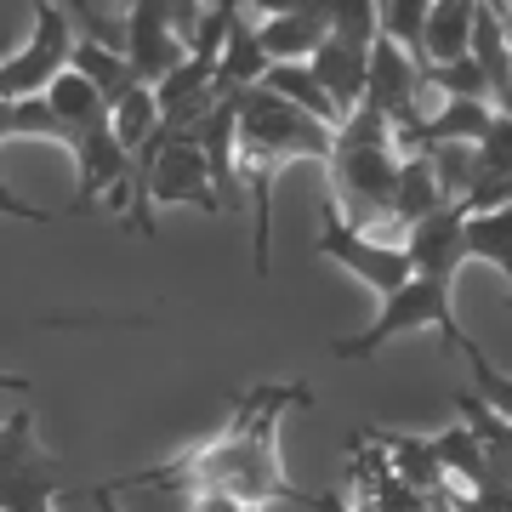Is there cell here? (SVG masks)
Wrapping results in <instances>:
<instances>
[{
  "instance_id": "obj_4",
  "label": "cell",
  "mask_w": 512,
  "mask_h": 512,
  "mask_svg": "<svg viewBox=\"0 0 512 512\" xmlns=\"http://www.w3.org/2000/svg\"><path fill=\"white\" fill-rule=\"evenodd\" d=\"M319 251H325L336 268H348L353 279H365L376 296H393V291H404V285L416 279L410 251H404V245H382V239H370L365 228L342 211L336 194H325V205H319Z\"/></svg>"
},
{
  "instance_id": "obj_1",
  "label": "cell",
  "mask_w": 512,
  "mask_h": 512,
  "mask_svg": "<svg viewBox=\"0 0 512 512\" xmlns=\"http://www.w3.org/2000/svg\"><path fill=\"white\" fill-rule=\"evenodd\" d=\"M291 404H308V387H251L222 433H211L188 456H177L194 478V490L239 495L251 507H274V501H302L308 507V495L291 490V478L279 467V416Z\"/></svg>"
},
{
  "instance_id": "obj_11",
  "label": "cell",
  "mask_w": 512,
  "mask_h": 512,
  "mask_svg": "<svg viewBox=\"0 0 512 512\" xmlns=\"http://www.w3.org/2000/svg\"><path fill=\"white\" fill-rule=\"evenodd\" d=\"M46 103H52V114L69 126V148L80 143L86 131H97V126H109V120H114V103L97 92V86H92L80 69H63V74H57L52 86H46Z\"/></svg>"
},
{
  "instance_id": "obj_7",
  "label": "cell",
  "mask_w": 512,
  "mask_h": 512,
  "mask_svg": "<svg viewBox=\"0 0 512 512\" xmlns=\"http://www.w3.org/2000/svg\"><path fill=\"white\" fill-rule=\"evenodd\" d=\"M467 205H444V211H433L427 222H416L410 228V239H404V251H410V262H416V274H433V279H456L461 262H473V251H467Z\"/></svg>"
},
{
  "instance_id": "obj_16",
  "label": "cell",
  "mask_w": 512,
  "mask_h": 512,
  "mask_svg": "<svg viewBox=\"0 0 512 512\" xmlns=\"http://www.w3.org/2000/svg\"><path fill=\"white\" fill-rule=\"evenodd\" d=\"M444 205H456L450 194H444L439 171H433V160L427 154H404V177H399V200H393V217L404 222V228H416V222H427L433 211H444Z\"/></svg>"
},
{
  "instance_id": "obj_25",
  "label": "cell",
  "mask_w": 512,
  "mask_h": 512,
  "mask_svg": "<svg viewBox=\"0 0 512 512\" xmlns=\"http://www.w3.org/2000/svg\"><path fill=\"white\" fill-rule=\"evenodd\" d=\"M478 171H484V188L512 183V114L507 109H495V126L478 143Z\"/></svg>"
},
{
  "instance_id": "obj_8",
  "label": "cell",
  "mask_w": 512,
  "mask_h": 512,
  "mask_svg": "<svg viewBox=\"0 0 512 512\" xmlns=\"http://www.w3.org/2000/svg\"><path fill=\"white\" fill-rule=\"evenodd\" d=\"M495 126V103L490 97H444L439 109L416 120V126L393 131L404 154H421V148H439V143H484V131Z\"/></svg>"
},
{
  "instance_id": "obj_12",
  "label": "cell",
  "mask_w": 512,
  "mask_h": 512,
  "mask_svg": "<svg viewBox=\"0 0 512 512\" xmlns=\"http://www.w3.org/2000/svg\"><path fill=\"white\" fill-rule=\"evenodd\" d=\"M365 433L393 456V473H399L404 484H416V490L433 495V501L450 490V467H444V456H439V439H410V433H382V427H365Z\"/></svg>"
},
{
  "instance_id": "obj_18",
  "label": "cell",
  "mask_w": 512,
  "mask_h": 512,
  "mask_svg": "<svg viewBox=\"0 0 512 512\" xmlns=\"http://www.w3.org/2000/svg\"><path fill=\"white\" fill-rule=\"evenodd\" d=\"M74 69L86 74V80H92L109 103H120L131 86H143V80H137V69H131V57L120 52V46H103V40H80V46H74Z\"/></svg>"
},
{
  "instance_id": "obj_26",
  "label": "cell",
  "mask_w": 512,
  "mask_h": 512,
  "mask_svg": "<svg viewBox=\"0 0 512 512\" xmlns=\"http://www.w3.org/2000/svg\"><path fill=\"white\" fill-rule=\"evenodd\" d=\"M245 12L279 18V12H325V0H245Z\"/></svg>"
},
{
  "instance_id": "obj_14",
  "label": "cell",
  "mask_w": 512,
  "mask_h": 512,
  "mask_svg": "<svg viewBox=\"0 0 512 512\" xmlns=\"http://www.w3.org/2000/svg\"><path fill=\"white\" fill-rule=\"evenodd\" d=\"M478 6L484 0H439L433 6V23H427V52H421V63H461V57H473Z\"/></svg>"
},
{
  "instance_id": "obj_3",
  "label": "cell",
  "mask_w": 512,
  "mask_h": 512,
  "mask_svg": "<svg viewBox=\"0 0 512 512\" xmlns=\"http://www.w3.org/2000/svg\"><path fill=\"white\" fill-rule=\"evenodd\" d=\"M450 285L456 279H433V274H416L404 291L382 296V313H376V325L365 330V336H342L336 342V359H370V353H382L393 336H404V330H439L444 348H456L461 359L467 353H478V342L461 330L456 319V302H450Z\"/></svg>"
},
{
  "instance_id": "obj_13",
  "label": "cell",
  "mask_w": 512,
  "mask_h": 512,
  "mask_svg": "<svg viewBox=\"0 0 512 512\" xmlns=\"http://www.w3.org/2000/svg\"><path fill=\"white\" fill-rule=\"evenodd\" d=\"M330 40V12H279L262 18V46L274 63H313V52Z\"/></svg>"
},
{
  "instance_id": "obj_22",
  "label": "cell",
  "mask_w": 512,
  "mask_h": 512,
  "mask_svg": "<svg viewBox=\"0 0 512 512\" xmlns=\"http://www.w3.org/2000/svg\"><path fill=\"white\" fill-rule=\"evenodd\" d=\"M325 12H330V35L336 40L376 52V40H382V0H325Z\"/></svg>"
},
{
  "instance_id": "obj_24",
  "label": "cell",
  "mask_w": 512,
  "mask_h": 512,
  "mask_svg": "<svg viewBox=\"0 0 512 512\" xmlns=\"http://www.w3.org/2000/svg\"><path fill=\"white\" fill-rule=\"evenodd\" d=\"M427 80H433V92L439 97H490V74L478 69V57H461V63H427Z\"/></svg>"
},
{
  "instance_id": "obj_31",
  "label": "cell",
  "mask_w": 512,
  "mask_h": 512,
  "mask_svg": "<svg viewBox=\"0 0 512 512\" xmlns=\"http://www.w3.org/2000/svg\"><path fill=\"white\" fill-rule=\"evenodd\" d=\"M126 6H137V0H126Z\"/></svg>"
},
{
  "instance_id": "obj_20",
  "label": "cell",
  "mask_w": 512,
  "mask_h": 512,
  "mask_svg": "<svg viewBox=\"0 0 512 512\" xmlns=\"http://www.w3.org/2000/svg\"><path fill=\"white\" fill-rule=\"evenodd\" d=\"M165 114H160V97H154V86H131L120 103H114V137L131 148V154H143L154 137H160Z\"/></svg>"
},
{
  "instance_id": "obj_19",
  "label": "cell",
  "mask_w": 512,
  "mask_h": 512,
  "mask_svg": "<svg viewBox=\"0 0 512 512\" xmlns=\"http://www.w3.org/2000/svg\"><path fill=\"white\" fill-rule=\"evenodd\" d=\"M467 251H473V262L501 268L512 285V205H495V211H473L467 217Z\"/></svg>"
},
{
  "instance_id": "obj_2",
  "label": "cell",
  "mask_w": 512,
  "mask_h": 512,
  "mask_svg": "<svg viewBox=\"0 0 512 512\" xmlns=\"http://www.w3.org/2000/svg\"><path fill=\"white\" fill-rule=\"evenodd\" d=\"M404 177V148L393 137V120L376 109H359L348 126L336 131V154H330V194L342 200L359 228L382 245H404L410 228L393 217Z\"/></svg>"
},
{
  "instance_id": "obj_10",
  "label": "cell",
  "mask_w": 512,
  "mask_h": 512,
  "mask_svg": "<svg viewBox=\"0 0 512 512\" xmlns=\"http://www.w3.org/2000/svg\"><path fill=\"white\" fill-rule=\"evenodd\" d=\"M313 74L325 80V92L336 97V109L348 114V120L365 109V92H370V52L365 46H348V40L330 35L325 46L313 52Z\"/></svg>"
},
{
  "instance_id": "obj_23",
  "label": "cell",
  "mask_w": 512,
  "mask_h": 512,
  "mask_svg": "<svg viewBox=\"0 0 512 512\" xmlns=\"http://www.w3.org/2000/svg\"><path fill=\"white\" fill-rule=\"evenodd\" d=\"M433 6H439V0H382V35L399 40L416 63H421V52H427V23H433Z\"/></svg>"
},
{
  "instance_id": "obj_5",
  "label": "cell",
  "mask_w": 512,
  "mask_h": 512,
  "mask_svg": "<svg viewBox=\"0 0 512 512\" xmlns=\"http://www.w3.org/2000/svg\"><path fill=\"white\" fill-rule=\"evenodd\" d=\"M74 18L63 0H35V35L0 63V103H23V97H46L63 69H74Z\"/></svg>"
},
{
  "instance_id": "obj_30",
  "label": "cell",
  "mask_w": 512,
  "mask_h": 512,
  "mask_svg": "<svg viewBox=\"0 0 512 512\" xmlns=\"http://www.w3.org/2000/svg\"><path fill=\"white\" fill-rule=\"evenodd\" d=\"M427 512H450V507H444V501H433V507H427Z\"/></svg>"
},
{
  "instance_id": "obj_29",
  "label": "cell",
  "mask_w": 512,
  "mask_h": 512,
  "mask_svg": "<svg viewBox=\"0 0 512 512\" xmlns=\"http://www.w3.org/2000/svg\"><path fill=\"white\" fill-rule=\"evenodd\" d=\"M18 512H52V501H23Z\"/></svg>"
},
{
  "instance_id": "obj_15",
  "label": "cell",
  "mask_w": 512,
  "mask_h": 512,
  "mask_svg": "<svg viewBox=\"0 0 512 512\" xmlns=\"http://www.w3.org/2000/svg\"><path fill=\"white\" fill-rule=\"evenodd\" d=\"M262 86H268V92H279L285 103H296L302 114H313V120H325L330 131H342V126H348V114L336 109V97L325 92V80L313 74V63H274Z\"/></svg>"
},
{
  "instance_id": "obj_6",
  "label": "cell",
  "mask_w": 512,
  "mask_h": 512,
  "mask_svg": "<svg viewBox=\"0 0 512 512\" xmlns=\"http://www.w3.org/2000/svg\"><path fill=\"white\" fill-rule=\"evenodd\" d=\"M126 12H131V18H126V57H131V69H137L143 86H160L165 74L188 57L183 29L165 18L160 0H137V6H126Z\"/></svg>"
},
{
  "instance_id": "obj_27",
  "label": "cell",
  "mask_w": 512,
  "mask_h": 512,
  "mask_svg": "<svg viewBox=\"0 0 512 512\" xmlns=\"http://www.w3.org/2000/svg\"><path fill=\"white\" fill-rule=\"evenodd\" d=\"M194 512H262V507H251V501H239V495H222V490H200Z\"/></svg>"
},
{
  "instance_id": "obj_9",
  "label": "cell",
  "mask_w": 512,
  "mask_h": 512,
  "mask_svg": "<svg viewBox=\"0 0 512 512\" xmlns=\"http://www.w3.org/2000/svg\"><path fill=\"white\" fill-rule=\"evenodd\" d=\"M268 69H274V57L262 46V23H256L251 12H245V0H239L234 23H228V46H222V63H217V92L222 97L251 92V86L268 80Z\"/></svg>"
},
{
  "instance_id": "obj_21",
  "label": "cell",
  "mask_w": 512,
  "mask_h": 512,
  "mask_svg": "<svg viewBox=\"0 0 512 512\" xmlns=\"http://www.w3.org/2000/svg\"><path fill=\"white\" fill-rule=\"evenodd\" d=\"M0 137H6V143H23V137H52V143L69 148V126L52 114V103H46V97L6 103V109H0Z\"/></svg>"
},
{
  "instance_id": "obj_17",
  "label": "cell",
  "mask_w": 512,
  "mask_h": 512,
  "mask_svg": "<svg viewBox=\"0 0 512 512\" xmlns=\"http://www.w3.org/2000/svg\"><path fill=\"white\" fill-rule=\"evenodd\" d=\"M456 416H467V427L478 433V444H484V456H490L495 478H507L512 484V421L495 410V404H484L467 387V393H456Z\"/></svg>"
},
{
  "instance_id": "obj_28",
  "label": "cell",
  "mask_w": 512,
  "mask_h": 512,
  "mask_svg": "<svg viewBox=\"0 0 512 512\" xmlns=\"http://www.w3.org/2000/svg\"><path fill=\"white\" fill-rule=\"evenodd\" d=\"M92 501H97L103 512H126V507H120V484H114V478H109V484H97Z\"/></svg>"
}]
</instances>
